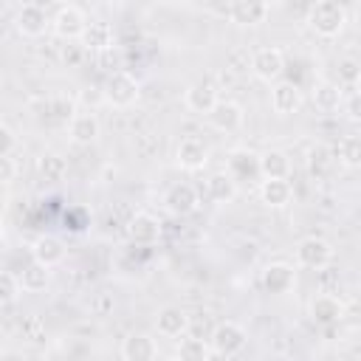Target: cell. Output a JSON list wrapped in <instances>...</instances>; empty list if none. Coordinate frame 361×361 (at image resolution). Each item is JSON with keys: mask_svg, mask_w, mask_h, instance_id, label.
Segmentation results:
<instances>
[{"mask_svg": "<svg viewBox=\"0 0 361 361\" xmlns=\"http://www.w3.org/2000/svg\"><path fill=\"white\" fill-rule=\"evenodd\" d=\"M307 25H310L313 34H319L324 39H333L347 25V8L338 0H319L307 8Z\"/></svg>", "mask_w": 361, "mask_h": 361, "instance_id": "cell-1", "label": "cell"}, {"mask_svg": "<svg viewBox=\"0 0 361 361\" xmlns=\"http://www.w3.org/2000/svg\"><path fill=\"white\" fill-rule=\"evenodd\" d=\"M104 102L110 104V107H118V110H124V107H130V104H135L138 102V82H135V76L133 73H127V71H113L110 76H107V82H104Z\"/></svg>", "mask_w": 361, "mask_h": 361, "instance_id": "cell-2", "label": "cell"}, {"mask_svg": "<svg viewBox=\"0 0 361 361\" xmlns=\"http://www.w3.org/2000/svg\"><path fill=\"white\" fill-rule=\"evenodd\" d=\"M245 344H248V333H245L243 324H237V322H220V324L212 330V336H209V350L217 353L220 358L237 355Z\"/></svg>", "mask_w": 361, "mask_h": 361, "instance_id": "cell-3", "label": "cell"}, {"mask_svg": "<svg viewBox=\"0 0 361 361\" xmlns=\"http://www.w3.org/2000/svg\"><path fill=\"white\" fill-rule=\"evenodd\" d=\"M330 259H333V245L324 237H302L296 243V265L299 268L322 271L330 265Z\"/></svg>", "mask_w": 361, "mask_h": 361, "instance_id": "cell-4", "label": "cell"}, {"mask_svg": "<svg viewBox=\"0 0 361 361\" xmlns=\"http://www.w3.org/2000/svg\"><path fill=\"white\" fill-rule=\"evenodd\" d=\"M285 71V54L282 48H274V45H265V48H257L251 54V73L259 79V82H279Z\"/></svg>", "mask_w": 361, "mask_h": 361, "instance_id": "cell-5", "label": "cell"}, {"mask_svg": "<svg viewBox=\"0 0 361 361\" xmlns=\"http://www.w3.org/2000/svg\"><path fill=\"white\" fill-rule=\"evenodd\" d=\"M85 25H87V17H85V11H82L79 6H73V3L59 6V8L54 11V17H51L54 34L62 37V39H68V42L79 39L82 31H85Z\"/></svg>", "mask_w": 361, "mask_h": 361, "instance_id": "cell-6", "label": "cell"}, {"mask_svg": "<svg viewBox=\"0 0 361 361\" xmlns=\"http://www.w3.org/2000/svg\"><path fill=\"white\" fill-rule=\"evenodd\" d=\"M14 25H17V31H20L23 37L37 39V37H42V34L51 28V17H48V11H45L42 6L25 3V6H20V11L14 14Z\"/></svg>", "mask_w": 361, "mask_h": 361, "instance_id": "cell-7", "label": "cell"}, {"mask_svg": "<svg viewBox=\"0 0 361 361\" xmlns=\"http://www.w3.org/2000/svg\"><path fill=\"white\" fill-rule=\"evenodd\" d=\"M302 104H305V93H302L299 85L282 82V79L274 82V87H271V110L276 116H293V113L302 110Z\"/></svg>", "mask_w": 361, "mask_h": 361, "instance_id": "cell-8", "label": "cell"}, {"mask_svg": "<svg viewBox=\"0 0 361 361\" xmlns=\"http://www.w3.org/2000/svg\"><path fill=\"white\" fill-rule=\"evenodd\" d=\"M217 102H220L217 87H214L209 79L192 82V85L186 87V93H183V104H186V110L195 113V116H209Z\"/></svg>", "mask_w": 361, "mask_h": 361, "instance_id": "cell-9", "label": "cell"}, {"mask_svg": "<svg viewBox=\"0 0 361 361\" xmlns=\"http://www.w3.org/2000/svg\"><path fill=\"white\" fill-rule=\"evenodd\" d=\"M175 164H178L180 169H186V172L203 169V166L209 164V144H206L203 138H197V135L183 138V141L178 144V149H175Z\"/></svg>", "mask_w": 361, "mask_h": 361, "instance_id": "cell-10", "label": "cell"}, {"mask_svg": "<svg viewBox=\"0 0 361 361\" xmlns=\"http://www.w3.org/2000/svg\"><path fill=\"white\" fill-rule=\"evenodd\" d=\"M209 118V124L217 130V133H237L240 127H243V121H245V113H243V107L237 104V102H217L214 107H212V113L206 116Z\"/></svg>", "mask_w": 361, "mask_h": 361, "instance_id": "cell-11", "label": "cell"}, {"mask_svg": "<svg viewBox=\"0 0 361 361\" xmlns=\"http://www.w3.org/2000/svg\"><path fill=\"white\" fill-rule=\"evenodd\" d=\"M341 316H344V302L338 296H333V293H316L310 299V319L316 324L330 327V324H338Z\"/></svg>", "mask_w": 361, "mask_h": 361, "instance_id": "cell-12", "label": "cell"}, {"mask_svg": "<svg viewBox=\"0 0 361 361\" xmlns=\"http://www.w3.org/2000/svg\"><path fill=\"white\" fill-rule=\"evenodd\" d=\"M226 172L234 183L237 180H251V178L259 175V155L251 152V149H231L228 161H226Z\"/></svg>", "mask_w": 361, "mask_h": 361, "instance_id": "cell-13", "label": "cell"}, {"mask_svg": "<svg viewBox=\"0 0 361 361\" xmlns=\"http://www.w3.org/2000/svg\"><path fill=\"white\" fill-rule=\"evenodd\" d=\"M164 203H166V209L172 214L186 217V214H192L200 206V195H197V189L192 183H175V186H169Z\"/></svg>", "mask_w": 361, "mask_h": 361, "instance_id": "cell-14", "label": "cell"}, {"mask_svg": "<svg viewBox=\"0 0 361 361\" xmlns=\"http://www.w3.org/2000/svg\"><path fill=\"white\" fill-rule=\"evenodd\" d=\"M127 234H130V240L138 243V245H152V243H158V237H161V220H158L155 214H149V212H138V214L130 217Z\"/></svg>", "mask_w": 361, "mask_h": 361, "instance_id": "cell-15", "label": "cell"}, {"mask_svg": "<svg viewBox=\"0 0 361 361\" xmlns=\"http://www.w3.org/2000/svg\"><path fill=\"white\" fill-rule=\"evenodd\" d=\"M121 358L124 361H155L158 358V344L149 333H130L121 341Z\"/></svg>", "mask_w": 361, "mask_h": 361, "instance_id": "cell-16", "label": "cell"}, {"mask_svg": "<svg viewBox=\"0 0 361 361\" xmlns=\"http://www.w3.org/2000/svg\"><path fill=\"white\" fill-rule=\"evenodd\" d=\"M226 11H228V17L237 25H259L271 14V3H262V0H237Z\"/></svg>", "mask_w": 361, "mask_h": 361, "instance_id": "cell-17", "label": "cell"}, {"mask_svg": "<svg viewBox=\"0 0 361 361\" xmlns=\"http://www.w3.org/2000/svg\"><path fill=\"white\" fill-rule=\"evenodd\" d=\"M79 42H82V51H93V54L110 51L113 48V28H110V23H102V20L87 23L82 37H79Z\"/></svg>", "mask_w": 361, "mask_h": 361, "instance_id": "cell-18", "label": "cell"}, {"mask_svg": "<svg viewBox=\"0 0 361 361\" xmlns=\"http://www.w3.org/2000/svg\"><path fill=\"white\" fill-rule=\"evenodd\" d=\"M31 257H34V262H39L45 268H54V265H59L65 259V245L54 234H39L34 240V245H31Z\"/></svg>", "mask_w": 361, "mask_h": 361, "instance_id": "cell-19", "label": "cell"}, {"mask_svg": "<svg viewBox=\"0 0 361 361\" xmlns=\"http://www.w3.org/2000/svg\"><path fill=\"white\" fill-rule=\"evenodd\" d=\"M155 327H158L161 336L175 338V336H183V333H186L189 316H186V310L178 307V305H164V307L158 310V316H155Z\"/></svg>", "mask_w": 361, "mask_h": 361, "instance_id": "cell-20", "label": "cell"}, {"mask_svg": "<svg viewBox=\"0 0 361 361\" xmlns=\"http://www.w3.org/2000/svg\"><path fill=\"white\" fill-rule=\"evenodd\" d=\"M99 118L93 113H73V118L68 121V135L73 144L85 147V144H93L99 138Z\"/></svg>", "mask_w": 361, "mask_h": 361, "instance_id": "cell-21", "label": "cell"}, {"mask_svg": "<svg viewBox=\"0 0 361 361\" xmlns=\"http://www.w3.org/2000/svg\"><path fill=\"white\" fill-rule=\"evenodd\" d=\"M259 175L262 180H288L290 175V158L282 149H265L259 155Z\"/></svg>", "mask_w": 361, "mask_h": 361, "instance_id": "cell-22", "label": "cell"}, {"mask_svg": "<svg viewBox=\"0 0 361 361\" xmlns=\"http://www.w3.org/2000/svg\"><path fill=\"white\" fill-rule=\"evenodd\" d=\"M293 279H296V271L288 262H271L262 271V288L268 293H285V290H290Z\"/></svg>", "mask_w": 361, "mask_h": 361, "instance_id": "cell-23", "label": "cell"}, {"mask_svg": "<svg viewBox=\"0 0 361 361\" xmlns=\"http://www.w3.org/2000/svg\"><path fill=\"white\" fill-rule=\"evenodd\" d=\"M341 99H344V90L336 82H319L313 87V107L319 113H327V116L338 113L341 110Z\"/></svg>", "mask_w": 361, "mask_h": 361, "instance_id": "cell-24", "label": "cell"}, {"mask_svg": "<svg viewBox=\"0 0 361 361\" xmlns=\"http://www.w3.org/2000/svg\"><path fill=\"white\" fill-rule=\"evenodd\" d=\"M293 197V186L288 180H262L259 183V200L268 209H282Z\"/></svg>", "mask_w": 361, "mask_h": 361, "instance_id": "cell-25", "label": "cell"}, {"mask_svg": "<svg viewBox=\"0 0 361 361\" xmlns=\"http://www.w3.org/2000/svg\"><path fill=\"white\" fill-rule=\"evenodd\" d=\"M17 282H20V290H25V293H39V290H45L48 282H51V268H45V265H39V262L31 259V262L20 271Z\"/></svg>", "mask_w": 361, "mask_h": 361, "instance_id": "cell-26", "label": "cell"}, {"mask_svg": "<svg viewBox=\"0 0 361 361\" xmlns=\"http://www.w3.org/2000/svg\"><path fill=\"white\" fill-rule=\"evenodd\" d=\"M234 195H237V183L228 178V172H214L206 180V197L212 203H228L234 200Z\"/></svg>", "mask_w": 361, "mask_h": 361, "instance_id": "cell-27", "label": "cell"}, {"mask_svg": "<svg viewBox=\"0 0 361 361\" xmlns=\"http://www.w3.org/2000/svg\"><path fill=\"white\" fill-rule=\"evenodd\" d=\"M212 350L203 338H195V336H183L175 347V361H209Z\"/></svg>", "mask_w": 361, "mask_h": 361, "instance_id": "cell-28", "label": "cell"}, {"mask_svg": "<svg viewBox=\"0 0 361 361\" xmlns=\"http://www.w3.org/2000/svg\"><path fill=\"white\" fill-rule=\"evenodd\" d=\"M338 161L350 169L361 164V138L358 135H344L338 141Z\"/></svg>", "mask_w": 361, "mask_h": 361, "instance_id": "cell-29", "label": "cell"}, {"mask_svg": "<svg viewBox=\"0 0 361 361\" xmlns=\"http://www.w3.org/2000/svg\"><path fill=\"white\" fill-rule=\"evenodd\" d=\"M39 172H42L45 180H59L65 175V161L59 155H54V152H45L39 158Z\"/></svg>", "mask_w": 361, "mask_h": 361, "instance_id": "cell-30", "label": "cell"}, {"mask_svg": "<svg viewBox=\"0 0 361 361\" xmlns=\"http://www.w3.org/2000/svg\"><path fill=\"white\" fill-rule=\"evenodd\" d=\"M17 293H20L17 276L8 271H0V305H11L17 299Z\"/></svg>", "mask_w": 361, "mask_h": 361, "instance_id": "cell-31", "label": "cell"}, {"mask_svg": "<svg viewBox=\"0 0 361 361\" xmlns=\"http://www.w3.org/2000/svg\"><path fill=\"white\" fill-rule=\"evenodd\" d=\"M358 73H361V68H358V62L355 59H341L338 62V87L341 85H350V87H355L358 85Z\"/></svg>", "mask_w": 361, "mask_h": 361, "instance_id": "cell-32", "label": "cell"}, {"mask_svg": "<svg viewBox=\"0 0 361 361\" xmlns=\"http://www.w3.org/2000/svg\"><path fill=\"white\" fill-rule=\"evenodd\" d=\"M330 164V149L324 147V144H316L310 152H307V166H310V172L316 175V172H324V166Z\"/></svg>", "mask_w": 361, "mask_h": 361, "instance_id": "cell-33", "label": "cell"}, {"mask_svg": "<svg viewBox=\"0 0 361 361\" xmlns=\"http://www.w3.org/2000/svg\"><path fill=\"white\" fill-rule=\"evenodd\" d=\"M341 110L347 113L350 121H358L361 118V107H358V93L355 90H350V96L341 99Z\"/></svg>", "mask_w": 361, "mask_h": 361, "instance_id": "cell-34", "label": "cell"}, {"mask_svg": "<svg viewBox=\"0 0 361 361\" xmlns=\"http://www.w3.org/2000/svg\"><path fill=\"white\" fill-rule=\"evenodd\" d=\"M17 147V135L11 127L0 124V155H11V149Z\"/></svg>", "mask_w": 361, "mask_h": 361, "instance_id": "cell-35", "label": "cell"}, {"mask_svg": "<svg viewBox=\"0 0 361 361\" xmlns=\"http://www.w3.org/2000/svg\"><path fill=\"white\" fill-rule=\"evenodd\" d=\"M17 178V164L8 155H0V183H11Z\"/></svg>", "mask_w": 361, "mask_h": 361, "instance_id": "cell-36", "label": "cell"}, {"mask_svg": "<svg viewBox=\"0 0 361 361\" xmlns=\"http://www.w3.org/2000/svg\"><path fill=\"white\" fill-rule=\"evenodd\" d=\"M82 54H85V51H82V45H68L62 56H65V62H68V65H79Z\"/></svg>", "mask_w": 361, "mask_h": 361, "instance_id": "cell-37", "label": "cell"}, {"mask_svg": "<svg viewBox=\"0 0 361 361\" xmlns=\"http://www.w3.org/2000/svg\"><path fill=\"white\" fill-rule=\"evenodd\" d=\"M3 234H6V226H3V217H0V240H3Z\"/></svg>", "mask_w": 361, "mask_h": 361, "instance_id": "cell-38", "label": "cell"}]
</instances>
